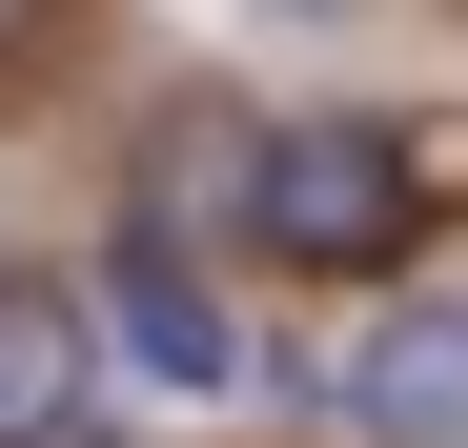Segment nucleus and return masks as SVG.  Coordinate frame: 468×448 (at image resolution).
Wrapping results in <instances>:
<instances>
[{
    "mask_svg": "<svg viewBox=\"0 0 468 448\" xmlns=\"http://www.w3.org/2000/svg\"><path fill=\"white\" fill-rule=\"evenodd\" d=\"M82 408H122L82 285H61V265H0V448H41V428H82Z\"/></svg>",
    "mask_w": 468,
    "mask_h": 448,
    "instance_id": "39448f33",
    "label": "nucleus"
},
{
    "mask_svg": "<svg viewBox=\"0 0 468 448\" xmlns=\"http://www.w3.org/2000/svg\"><path fill=\"white\" fill-rule=\"evenodd\" d=\"M428 224H448V204H428V143H408V102H265V123H245L224 265L367 306V285H408V265H428Z\"/></svg>",
    "mask_w": 468,
    "mask_h": 448,
    "instance_id": "f257e3e1",
    "label": "nucleus"
},
{
    "mask_svg": "<svg viewBox=\"0 0 468 448\" xmlns=\"http://www.w3.org/2000/svg\"><path fill=\"white\" fill-rule=\"evenodd\" d=\"M326 428L346 448H468V285H367V326L326 347Z\"/></svg>",
    "mask_w": 468,
    "mask_h": 448,
    "instance_id": "7ed1b4c3",
    "label": "nucleus"
},
{
    "mask_svg": "<svg viewBox=\"0 0 468 448\" xmlns=\"http://www.w3.org/2000/svg\"><path fill=\"white\" fill-rule=\"evenodd\" d=\"M41 448H143V428H122V408H82V428H41Z\"/></svg>",
    "mask_w": 468,
    "mask_h": 448,
    "instance_id": "6e6552de",
    "label": "nucleus"
},
{
    "mask_svg": "<svg viewBox=\"0 0 468 448\" xmlns=\"http://www.w3.org/2000/svg\"><path fill=\"white\" fill-rule=\"evenodd\" d=\"M61 285H82V326H102V388H164V408H224V388H245V306H224L204 245H164V224L102 204Z\"/></svg>",
    "mask_w": 468,
    "mask_h": 448,
    "instance_id": "f03ea898",
    "label": "nucleus"
},
{
    "mask_svg": "<svg viewBox=\"0 0 468 448\" xmlns=\"http://www.w3.org/2000/svg\"><path fill=\"white\" fill-rule=\"evenodd\" d=\"M245 21H305V41H326V21H367V0H245Z\"/></svg>",
    "mask_w": 468,
    "mask_h": 448,
    "instance_id": "0eeeda50",
    "label": "nucleus"
},
{
    "mask_svg": "<svg viewBox=\"0 0 468 448\" xmlns=\"http://www.w3.org/2000/svg\"><path fill=\"white\" fill-rule=\"evenodd\" d=\"M245 123H265V102L164 82V102L122 123V224H164V245H204V265H224V204H245Z\"/></svg>",
    "mask_w": 468,
    "mask_h": 448,
    "instance_id": "20e7f679",
    "label": "nucleus"
},
{
    "mask_svg": "<svg viewBox=\"0 0 468 448\" xmlns=\"http://www.w3.org/2000/svg\"><path fill=\"white\" fill-rule=\"evenodd\" d=\"M61 41H82V0H0V102H21L41 61H61Z\"/></svg>",
    "mask_w": 468,
    "mask_h": 448,
    "instance_id": "423d86ee",
    "label": "nucleus"
}]
</instances>
